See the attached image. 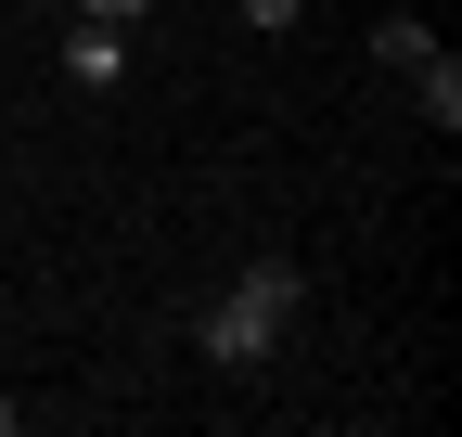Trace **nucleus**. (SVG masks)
<instances>
[{
	"label": "nucleus",
	"mask_w": 462,
	"mask_h": 437,
	"mask_svg": "<svg viewBox=\"0 0 462 437\" xmlns=\"http://www.w3.org/2000/svg\"><path fill=\"white\" fill-rule=\"evenodd\" d=\"M14 424H26V399H0V437H14Z\"/></svg>",
	"instance_id": "7"
},
{
	"label": "nucleus",
	"mask_w": 462,
	"mask_h": 437,
	"mask_svg": "<svg viewBox=\"0 0 462 437\" xmlns=\"http://www.w3.org/2000/svg\"><path fill=\"white\" fill-rule=\"evenodd\" d=\"M65 78L78 90H116V78H129V26H65Z\"/></svg>",
	"instance_id": "2"
},
{
	"label": "nucleus",
	"mask_w": 462,
	"mask_h": 437,
	"mask_svg": "<svg viewBox=\"0 0 462 437\" xmlns=\"http://www.w3.org/2000/svg\"><path fill=\"white\" fill-rule=\"evenodd\" d=\"M411 103H424V116H437V142L462 129V65H449V39L424 51V65H411Z\"/></svg>",
	"instance_id": "3"
},
{
	"label": "nucleus",
	"mask_w": 462,
	"mask_h": 437,
	"mask_svg": "<svg viewBox=\"0 0 462 437\" xmlns=\"http://www.w3.org/2000/svg\"><path fill=\"white\" fill-rule=\"evenodd\" d=\"M424 51H437V26H424V14H385V26H373V65H385V78H411Z\"/></svg>",
	"instance_id": "4"
},
{
	"label": "nucleus",
	"mask_w": 462,
	"mask_h": 437,
	"mask_svg": "<svg viewBox=\"0 0 462 437\" xmlns=\"http://www.w3.org/2000/svg\"><path fill=\"white\" fill-rule=\"evenodd\" d=\"M309 14V0H245V26H296Z\"/></svg>",
	"instance_id": "6"
},
{
	"label": "nucleus",
	"mask_w": 462,
	"mask_h": 437,
	"mask_svg": "<svg viewBox=\"0 0 462 437\" xmlns=\"http://www.w3.org/2000/svg\"><path fill=\"white\" fill-rule=\"evenodd\" d=\"M65 14H78V26H142L154 0H65Z\"/></svg>",
	"instance_id": "5"
},
{
	"label": "nucleus",
	"mask_w": 462,
	"mask_h": 437,
	"mask_svg": "<svg viewBox=\"0 0 462 437\" xmlns=\"http://www.w3.org/2000/svg\"><path fill=\"white\" fill-rule=\"evenodd\" d=\"M296 296H309L296 270H282V257H257L245 284H231V296H218V309L193 321V335H206V360H231V373H257V360L282 348V321H296Z\"/></svg>",
	"instance_id": "1"
}]
</instances>
